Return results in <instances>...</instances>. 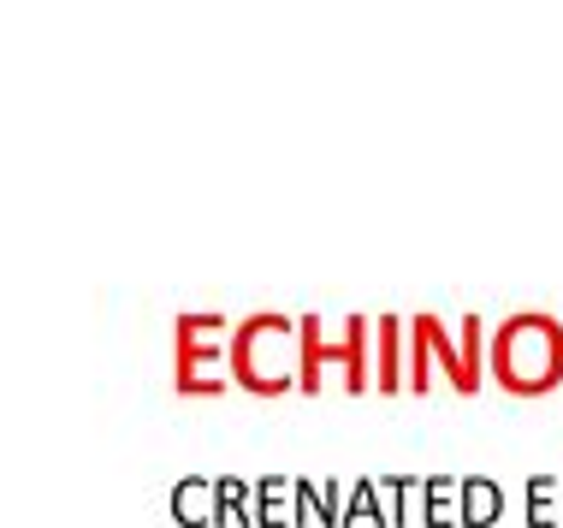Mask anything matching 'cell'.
<instances>
[{"label": "cell", "mask_w": 563, "mask_h": 528, "mask_svg": "<svg viewBox=\"0 0 563 528\" xmlns=\"http://www.w3.org/2000/svg\"><path fill=\"white\" fill-rule=\"evenodd\" d=\"M486 374L516 398H540L563 386V321L540 309L505 315L486 339Z\"/></svg>", "instance_id": "cell-1"}, {"label": "cell", "mask_w": 563, "mask_h": 528, "mask_svg": "<svg viewBox=\"0 0 563 528\" xmlns=\"http://www.w3.org/2000/svg\"><path fill=\"white\" fill-rule=\"evenodd\" d=\"M297 315H243L232 333V381L255 398H285V392H297Z\"/></svg>", "instance_id": "cell-2"}, {"label": "cell", "mask_w": 563, "mask_h": 528, "mask_svg": "<svg viewBox=\"0 0 563 528\" xmlns=\"http://www.w3.org/2000/svg\"><path fill=\"white\" fill-rule=\"evenodd\" d=\"M297 339H302V369H297V392H327V374L339 369V381L350 398L374 392V321L368 315H344V339L332 344L321 315H297Z\"/></svg>", "instance_id": "cell-3"}, {"label": "cell", "mask_w": 563, "mask_h": 528, "mask_svg": "<svg viewBox=\"0 0 563 528\" xmlns=\"http://www.w3.org/2000/svg\"><path fill=\"white\" fill-rule=\"evenodd\" d=\"M232 333L238 321H225V315H178L173 339V386L178 398H220L232 381Z\"/></svg>", "instance_id": "cell-4"}, {"label": "cell", "mask_w": 563, "mask_h": 528, "mask_svg": "<svg viewBox=\"0 0 563 528\" xmlns=\"http://www.w3.org/2000/svg\"><path fill=\"white\" fill-rule=\"evenodd\" d=\"M409 339H416L409 344V392H428L433 369H445L456 392H481V374L468 369V344H451L439 315H416V321H409Z\"/></svg>", "instance_id": "cell-5"}, {"label": "cell", "mask_w": 563, "mask_h": 528, "mask_svg": "<svg viewBox=\"0 0 563 528\" xmlns=\"http://www.w3.org/2000/svg\"><path fill=\"white\" fill-rule=\"evenodd\" d=\"M173 522L178 528H220V481L185 475L173 487Z\"/></svg>", "instance_id": "cell-6"}, {"label": "cell", "mask_w": 563, "mask_h": 528, "mask_svg": "<svg viewBox=\"0 0 563 528\" xmlns=\"http://www.w3.org/2000/svg\"><path fill=\"white\" fill-rule=\"evenodd\" d=\"M344 487H350V481H309V475H297V528H314V522L344 528Z\"/></svg>", "instance_id": "cell-7"}, {"label": "cell", "mask_w": 563, "mask_h": 528, "mask_svg": "<svg viewBox=\"0 0 563 528\" xmlns=\"http://www.w3.org/2000/svg\"><path fill=\"white\" fill-rule=\"evenodd\" d=\"M404 321L379 315L374 321V392H404Z\"/></svg>", "instance_id": "cell-8"}, {"label": "cell", "mask_w": 563, "mask_h": 528, "mask_svg": "<svg viewBox=\"0 0 563 528\" xmlns=\"http://www.w3.org/2000/svg\"><path fill=\"white\" fill-rule=\"evenodd\" d=\"M255 528H297V475L255 481Z\"/></svg>", "instance_id": "cell-9"}, {"label": "cell", "mask_w": 563, "mask_h": 528, "mask_svg": "<svg viewBox=\"0 0 563 528\" xmlns=\"http://www.w3.org/2000/svg\"><path fill=\"white\" fill-rule=\"evenodd\" d=\"M505 522V487L493 475H463V517L456 528H498Z\"/></svg>", "instance_id": "cell-10"}, {"label": "cell", "mask_w": 563, "mask_h": 528, "mask_svg": "<svg viewBox=\"0 0 563 528\" xmlns=\"http://www.w3.org/2000/svg\"><path fill=\"white\" fill-rule=\"evenodd\" d=\"M416 517L428 528H456V517H463V481H456V475H428V481H421Z\"/></svg>", "instance_id": "cell-11"}, {"label": "cell", "mask_w": 563, "mask_h": 528, "mask_svg": "<svg viewBox=\"0 0 563 528\" xmlns=\"http://www.w3.org/2000/svg\"><path fill=\"white\" fill-rule=\"evenodd\" d=\"M522 517L528 528H563V475H528Z\"/></svg>", "instance_id": "cell-12"}, {"label": "cell", "mask_w": 563, "mask_h": 528, "mask_svg": "<svg viewBox=\"0 0 563 528\" xmlns=\"http://www.w3.org/2000/svg\"><path fill=\"white\" fill-rule=\"evenodd\" d=\"M220 528H255V481L220 475Z\"/></svg>", "instance_id": "cell-13"}, {"label": "cell", "mask_w": 563, "mask_h": 528, "mask_svg": "<svg viewBox=\"0 0 563 528\" xmlns=\"http://www.w3.org/2000/svg\"><path fill=\"white\" fill-rule=\"evenodd\" d=\"M356 522H379V528H386L379 481H350V487H344V528H356Z\"/></svg>", "instance_id": "cell-14"}, {"label": "cell", "mask_w": 563, "mask_h": 528, "mask_svg": "<svg viewBox=\"0 0 563 528\" xmlns=\"http://www.w3.org/2000/svg\"><path fill=\"white\" fill-rule=\"evenodd\" d=\"M421 493V481L409 475H379V505H386V528H404L409 522V499Z\"/></svg>", "instance_id": "cell-15"}]
</instances>
